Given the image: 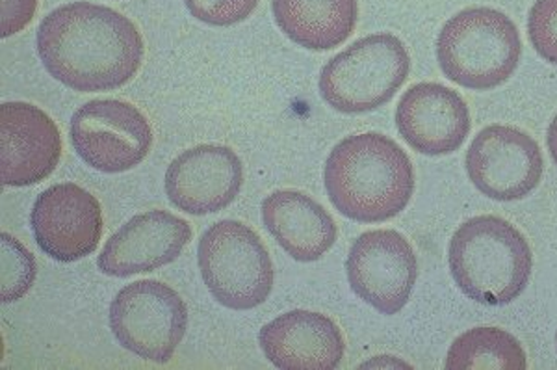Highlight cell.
I'll list each match as a JSON object with an SVG mask.
<instances>
[{
    "label": "cell",
    "mask_w": 557,
    "mask_h": 370,
    "mask_svg": "<svg viewBox=\"0 0 557 370\" xmlns=\"http://www.w3.org/2000/svg\"><path fill=\"white\" fill-rule=\"evenodd\" d=\"M38 54L71 90H120L141 67L144 38L127 15L91 2L52 10L38 28Z\"/></svg>",
    "instance_id": "1"
},
{
    "label": "cell",
    "mask_w": 557,
    "mask_h": 370,
    "mask_svg": "<svg viewBox=\"0 0 557 370\" xmlns=\"http://www.w3.org/2000/svg\"><path fill=\"white\" fill-rule=\"evenodd\" d=\"M323 180L336 211L361 224L398 217L414 192L409 155L380 133L349 136L336 144Z\"/></svg>",
    "instance_id": "2"
},
{
    "label": "cell",
    "mask_w": 557,
    "mask_h": 370,
    "mask_svg": "<svg viewBox=\"0 0 557 370\" xmlns=\"http://www.w3.org/2000/svg\"><path fill=\"white\" fill-rule=\"evenodd\" d=\"M451 278L470 300L506 306L524 293L533 256L524 235L493 214L467 220L454 233L448 249Z\"/></svg>",
    "instance_id": "3"
},
{
    "label": "cell",
    "mask_w": 557,
    "mask_h": 370,
    "mask_svg": "<svg viewBox=\"0 0 557 370\" xmlns=\"http://www.w3.org/2000/svg\"><path fill=\"white\" fill-rule=\"evenodd\" d=\"M522 57L519 28L494 8L456 13L438 34L444 77L469 90L487 91L513 77Z\"/></svg>",
    "instance_id": "4"
},
{
    "label": "cell",
    "mask_w": 557,
    "mask_h": 370,
    "mask_svg": "<svg viewBox=\"0 0 557 370\" xmlns=\"http://www.w3.org/2000/svg\"><path fill=\"white\" fill-rule=\"evenodd\" d=\"M411 71V58L394 34L357 39L325 64L320 94L331 109L364 114L391 101Z\"/></svg>",
    "instance_id": "5"
},
{
    "label": "cell",
    "mask_w": 557,
    "mask_h": 370,
    "mask_svg": "<svg viewBox=\"0 0 557 370\" xmlns=\"http://www.w3.org/2000/svg\"><path fill=\"white\" fill-rule=\"evenodd\" d=\"M199 270L215 301L233 311H249L268 300L275 272L260 236L236 220H222L205 231Z\"/></svg>",
    "instance_id": "6"
},
{
    "label": "cell",
    "mask_w": 557,
    "mask_h": 370,
    "mask_svg": "<svg viewBox=\"0 0 557 370\" xmlns=\"http://www.w3.org/2000/svg\"><path fill=\"white\" fill-rule=\"evenodd\" d=\"M186 328V304L160 281H134L121 288L110 306V330L117 343L147 361H172Z\"/></svg>",
    "instance_id": "7"
},
{
    "label": "cell",
    "mask_w": 557,
    "mask_h": 370,
    "mask_svg": "<svg viewBox=\"0 0 557 370\" xmlns=\"http://www.w3.org/2000/svg\"><path fill=\"white\" fill-rule=\"evenodd\" d=\"M76 155L94 170L123 173L144 162L152 146L151 125L131 102L96 99L71 118Z\"/></svg>",
    "instance_id": "8"
},
{
    "label": "cell",
    "mask_w": 557,
    "mask_h": 370,
    "mask_svg": "<svg viewBox=\"0 0 557 370\" xmlns=\"http://www.w3.org/2000/svg\"><path fill=\"white\" fill-rule=\"evenodd\" d=\"M545 160L532 136L509 125H488L467 151L472 185L494 201H519L543 180Z\"/></svg>",
    "instance_id": "9"
},
{
    "label": "cell",
    "mask_w": 557,
    "mask_h": 370,
    "mask_svg": "<svg viewBox=\"0 0 557 370\" xmlns=\"http://www.w3.org/2000/svg\"><path fill=\"white\" fill-rule=\"evenodd\" d=\"M346 274L362 301L380 313L396 314L407 306L417 283V256L398 231H367L349 249Z\"/></svg>",
    "instance_id": "10"
},
{
    "label": "cell",
    "mask_w": 557,
    "mask_h": 370,
    "mask_svg": "<svg viewBox=\"0 0 557 370\" xmlns=\"http://www.w3.org/2000/svg\"><path fill=\"white\" fill-rule=\"evenodd\" d=\"M34 236L47 256L75 262L96 251L102 236L101 205L75 183L52 185L39 194L30 214Z\"/></svg>",
    "instance_id": "11"
},
{
    "label": "cell",
    "mask_w": 557,
    "mask_h": 370,
    "mask_svg": "<svg viewBox=\"0 0 557 370\" xmlns=\"http://www.w3.org/2000/svg\"><path fill=\"white\" fill-rule=\"evenodd\" d=\"M242 183L238 155L214 144L186 149L165 172V194L173 207L194 217L227 209L240 194Z\"/></svg>",
    "instance_id": "12"
},
{
    "label": "cell",
    "mask_w": 557,
    "mask_h": 370,
    "mask_svg": "<svg viewBox=\"0 0 557 370\" xmlns=\"http://www.w3.org/2000/svg\"><path fill=\"white\" fill-rule=\"evenodd\" d=\"M62 157L57 123L30 102L0 104V180L30 186L47 180Z\"/></svg>",
    "instance_id": "13"
},
{
    "label": "cell",
    "mask_w": 557,
    "mask_h": 370,
    "mask_svg": "<svg viewBox=\"0 0 557 370\" xmlns=\"http://www.w3.org/2000/svg\"><path fill=\"white\" fill-rule=\"evenodd\" d=\"M396 127L418 153L450 155L465 144L472 127L469 104L443 84H414L399 99Z\"/></svg>",
    "instance_id": "14"
},
{
    "label": "cell",
    "mask_w": 557,
    "mask_h": 370,
    "mask_svg": "<svg viewBox=\"0 0 557 370\" xmlns=\"http://www.w3.org/2000/svg\"><path fill=\"white\" fill-rule=\"evenodd\" d=\"M191 235L190 224L172 212H144L108 238L99 270L112 278H128L162 269L183 254Z\"/></svg>",
    "instance_id": "15"
},
{
    "label": "cell",
    "mask_w": 557,
    "mask_h": 370,
    "mask_svg": "<svg viewBox=\"0 0 557 370\" xmlns=\"http://www.w3.org/2000/svg\"><path fill=\"white\" fill-rule=\"evenodd\" d=\"M268 361L283 370H333L343 363L346 343L335 320L296 309L268 322L259 333Z\"/></svg>",
    "instance_id": "16"
},
{
    "label": "cell",
    "mask_w": 557,
    "mask_h": 370,
    "mask_svg": "<svg viewBox=\"0 0 557 370\" xmlns=\"http://www.w3.org/2000/svg\"><path fill=\"white\" fill-rule=\"evenodd\" d=\"M262 222L286 254L299 262L318 261L336 243L335 220L311 196L277 190L262 201Z\"/></svg>",
    "instance_id": "17"
},
{
    "label": "cell",
    "mask_w": 557,
    "mask_h": 370,
    "mask_svg": "<svg viewBox=\"0 0 557 370\" xmlns=\"http://www.w3.org/2000/svg\"><path fill=\"white\" fill-rule=\"evenodd\" d=\"M278 28L296 46L309 51H331L354 34L357 0H272Z\"/></svg>",
    "instance_id": "18"
},
{
    "label": "cell",
    "mask_w": 557,
    "mask_h": 370,
    "mask_svg": "<svg viewBox=\"0 0 557 370\" xmlns=\"http://www.w3.org/2000/svg\"><path fill=\"white\" fill-rule=\"evenodd\" d=\"M448 370H525L528 359L519 341L500 328L482 325L462 333L446 356Z\"/></svg>",
    "instance_id": "19"
},
{
    "label": "cell",
    "mask_w": 557,
    "mask_h": 370,
    "mask_svg": "<svg viewBox=\"0 0 557 370\" xmlns=\"http://www.w3.org/2000/svg\"><path fill=\"white\" fill-rule=\"evenodd\" d=\"M2 244V280H0V298L4 304H12L25 296L36 281V259L23 244L8 233L0 235Z\"/></svg>",
    "instance_id": "20"
},
{
    "label": "cell",
    "mask_w": 557,
    "mask_h": 370,
    "mask_svg": "<svg viewBox=\"0 0 557 370\" xmlns=\"http://www.w3.org/2000/svg\"><path fill=\"white\" fill-rule=\"evenodd\" d=\"M528 36L539 57L557 65V0H537L528 17Z\"/></svg>",
    "instance_id": "21"
},
{
    "label": "cell",
    "mask_w": 557,
    "mask_h": 370,
    "mask_svg": "<svg viewBox=\"0 0 557 370\" xmlns=\"http://www.w3.org/2000/svg\"><path fill=\"white\" fill-rule=\"evenodd\" d=\"M196 20L212 26H233L246 21L259 0H184Z\"/></svg>",
    "instance_id": "22"
},
{
    "label": "cell",
    "mask_w": 557,
    "mask_h": 370,
    "mask_svg": "<svg viewBox=\"0 0 557 370\" xmlns=\"http://www.w3.org/2000/svg\"><path fill=\"white\" fill-rule=\"evenodd\" d=\"M0 36L10 38L30 25L38 10V0H0Z\"/></svg>",
    "instance_id": "23"
},
{
    "label": "cell",
    "mask_w": 557,
    "mask_h": 370,
    "mask_svg": "<svg viewBox=\"0 0 557 370\" xmlns=\"http://www.w3.org/2000/svg\"><path fill=\"white\" fill-rule=\"evenodd\" d=\"M546 144H548V149H550L552 159L557 164V114L554 120H552L550 127H548V136H546Z\"/></svg>",
    "instance_id": "24"
},
{
    "label": "cell",
    "mask_w": 557,
    "mask_h": 370,
    "mask_svg": "<svg viewBox=\"0 0 557 370\" xmlns=\"http://www.w3.org/2000/svg\"><path fill=\"white\" fill-rule=\"evenodd\" d=\"M556 345H557V335H556Z\"/></svg>",
    "instance_id": "25"
}]
</instances>
